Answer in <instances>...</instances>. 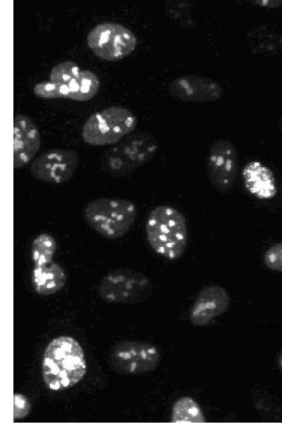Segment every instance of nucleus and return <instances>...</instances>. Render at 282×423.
<instances>
[{
  "instance_id": "obj_1",
  "label": "nucleus",
  "mask_w": 282,
  "mask_h": 423,
  "mask_svg": "<svg viewBox=\"0 0 282 423\" xmlns=\"http://www.w3.org/2000/svg\"><path fill=\"white\" fill-rule=\"evenodd\" d=\"M84 350L69 336L53 338L47 345L42 362V374L49 389L59 391L79 383L87 372Z\"/></svg>"
},
{
  "instance_id": "obj_2",
  "label": "nucleus",
  "mask_w": 282,
  "mask_h": 423,
  "mask_svg": "<svg viewBox=\"0 0 282 423\" xmlns=\"http://www.w3.org/2000/svg\"><path fill=\"white\" fill-rule=\"evenodd\" d=\"M147 240L152 250L168 260L179 259L188 243V223L176 207L161 204L152 209L146 219Z\"/></svg>"
},
{
  "instance_id": "obj_3",
  "label": "nucleus",
  "mask_w": 282,
  "mask_h": 423,
  "mask_svg": "<svg viewBox=\"0 0 282 423\" xmlns=\"http://www.w3.org/2000/svg\"><path fill=\"white\" fill-rule=\"evenodd\" d=\"M158 148V142L152 133H131L102 154L101 168L114 177L126 176L152 159Z\"/></svg>"
},
{
  "instance_id": "obj_4",
  "label": "nucleus",
  "mask_w": 282,
  "mask_h": 423,
  "mask_svg": "<svg viewBox=\"0 0 282 423\" xmlns=\"http://www.w3.org/2000/svg\"><path fill=\"white\" fill-rule=\"evenodd\" d=\"M83 214L89 226L98 234L114 240L130 230L137 217V207L129 200L101 197L89 202Z\"/></svg>"
},
{
  "instance_id": "obj_5",
  "label": "nucleus",
  "mask_w": 282,
  "mask_h": 423,
  "mask_svg": "<svg viewBox=\"0 0 282 423\" xmlns=\"http://www.w3.org/2000/svg\"><path fill=\"white\" fill-rule=\"evenodd\" d=\"M137 119L129 109L112 106L91 114L81 132L82 140L91 145H115L136 128Z\"/></svg>"
},
{
  "instance_id": "obj_6",
  "label": "nucleus",
  "mask_w": 282,
  "mask_h": 423,
  "mask_svg": "<svg viewBox=\"0 0 282 423\" xmlns=\"http://www.w3.org/2000/svg\"><path fill=\"white\" fill-rule=\"evenodd\" d=\"M97 291L99 296L109 303L132 305L149 298L153 293V284L150 278L141 271L119 268L102 278Z\"/></svg>"
},
{
  "instance_id": "obj_7",
  "label": "nucleus",
  "mask_w": 282,
  "mask_h": 423,
  "mask_svg": "<svg viewBox=\"0 0 282 423\" xmlns=\"http://www.w3.org/2000/svg\"><path fill=\"white\" fill-rule=\"evenodd\" d=\"M137 39L125 26L111 22L94 26L87 35L90 49L99 59L116 61L130 55L136 48Z\"/></svg>"
},
{
  "instance_id": "obj_8",
  "label": "nucleus",
  "mask_w": 282,
  "mask_h": 423,
  "mask_svg": "<svg viewBox=\"0 0 282 423\" xmlns=\"http://www.w3.org/2000/svg\"><path fill=\"white\" fill-rule=\"evenodd\" d=\"M108 361L111 368L119 374L138 375L154 371L160 364L161 354L152 343L126 341L111 349Z\"/></svg>"
},
{
  "instance_id": "obj_9",
  "label": "nucleus",
  "mask_w": 282,
  "mask_h": 423,
  "mask_svg": "<svg viewBox=\"0 0 282 423\" xmlns=\"http://www.w3.org/2000/svg\"><path fill=\"white\" fill-rule=\"evenodd\" d=\"M80 164L78 153L68 149H49L32 162V176L49 184H61L69 181Z\"/></svg>"
},
{
  "instance_id": "obj_10",
  "label": "nucleus",
  "mask_w": 282,
  "mask_h": 423,
  "mask_svg": "<svg viewBox=\"0 0 282 423\" xmlns=\"http://www.w3.org/2000/svg\"><path fill=\"white\" fill-rule=\"evenodd\" d=\"M207 170L214 188L222 192L229 191L238 171V152L234 144L226 138L215 140L207 154Z\"/></svg>"
},
{
  "instance_id": "obj_11",
  "label": "nucleus",
  "mask_w": 282,
  "mask_h": 423,
  "mask_svg": "<svg viewBox=\"0 0 282 423\" xmlns=\"http://www.w3.org/2000/svg\"><path fill=\"white\" fill-rule=\"evenodd\" d=\"M170 95L189 103H207L219 100L223 90L217 81L204 75L188 74L174 78L168 85Z\"/></svg>"
},
{
  "instance_id": "obj_12",
  "label": "nucleus",
  "mask_w": 282,
  "mask_h": 423,
  "mask_svg": "<svg viewBox=\"0 0 282 423\" xmlns=\"http://www.w3.org/2000/svg\"><path fill=\"white\" fill-rule=\"evenodd\" d=\"M230 305L231 298L225 288L208 285L197 295L189 312L190 321L195 326H205L226 312Z\"/></svg>"
},
{
  "instance_id": "obj_13",
  "label": "nucleus",
  "mask_w": 282,
  "mask_h": 423,
  "mask_svg": "<svg viewBox=\"0 0 282 423\" xmlns=\"http://www.w3.org/2000/svg\"><path fill=\"white\" fill-rule=\"evenodd\" d=\"M40 145V134L35 122L27 115H16L13 118V168H22L31 162Z\"/></svg>"
},
{
  "instance_id": "obj_14",
  "label": "nucleus",
  "mask_w": 282,
  "mask_h": 423,
  "mask_svg": "<svg viewBox=\"0 0 282 423\" xmlns=\"http://www.w3.org/2000/svg\"><path fill=\"white\" fill-rule=\"evenodd\" d=\"M241 175L245 189L256 198L268 200L276 196L277 188L274 175L259 161L247 162L243 168Z\"/></svg>"
},
{
  "instance_id": "obj_15",
  "label": "nucleus",
  "mask_w": 282,
  "mask_h": 423,
  "mask_svg": "<svg viewBox=\"0 0 282 423\" xmlns=\"http://www.w3.org/2000/svg\"><path fill=\"white\" fill-rule=\"evenodd\" d=\"M31 278L35 291L45 296L59 292L66 283L64 269L54 261L44 266H34Z\"/></svg>"
},
{
  "instance_id": "obj_16",
  "label": "nucleus",
  "mask_w": 282,
  "mask_h": 423,
  "mask_svg": "<svg viewBox=\"0 0 282 423\" xmlns=\"http://www.w3.org/2000/svg\"><path fill=\"white\" fill-rule=\"evenodd\" d=\"M100 80L90 70H81L66 85H60L62 98L86 102L92 99L98 92Z\"/></svg>"
},
{
  "instance_id": "obj_17",
  "label": "nucleus",
  "mask_w": 282,
  "mask_h": 423,
  "mask_svg": "<svg viewBox=\"0 0 282 423\" xmlns=\"http://www.w3.org/2000/svg\"><path fill=\"white\" fill-rule=\"evenodd\" d=\"M247 42L255 53L277 54L282 51V31L259 25L249 31Z\"/></svg>"
},
{
  "instance_id": "obj_18",
  "label": "nucleus",
  "mask_w": 282,
  "mask_h": 423,
  "mask_svg": "<svg viewBox=\"0 0 282 423\" xmlns=\"http://www.w3.org/2000/svg\"><path fill=\"white\" fill-rule=\"evenodd\" d=\"M250 400L259 415L268 421L282 419V403L266 389L253 386L250 390Z\"/></svg>"
},
{
  "instance_id": "obj_19",
  "label": "nucleus",
  "mask_w": 282,
  "mask_h": 423,
  "mask_svg": "<svg viewBox=\"0 0 282 423\" xmlns=\"http://www.w3.org/2000/svg\"><path fill=\"white\" fill-rule=\"evenodd\" d=\"M171 422L173 423H204L206 418L199 403L190 396H182L173 404Z\"/></svg>"
},
{
  "instance_id": "obj_20",
  "label": "nucleus",
  "mask_w": 282,
  "mask_h": 423,
  "mask_svg": "<svg viewBox=\"0 0 282 423\" xmlns=\"http://www.w3.org/2000/svg\"><path fill=\"white\" fill-rule=\"evenodd\" d=\"M57 244L55 238L47 233L38 234L31 244V259L34 266H42L53 262Z\"/></svg>"
},
{
  "instance_id": "obj_21",
  "label": "nucleus",
  "mask_w": 282,
  "mask_h": 423,
  "mask_svg": "<svg viewBox=\"0 0 282 423\" xmlns=\"http://www.w3.org/2000/svg\"><path fill=\"white\" fill-rule=\"evenodd\" d=\"M81 69L78 64L73 61H65L56 64L50 72V81L59 85H66L75 77H76Z\"/></svg>"
},
{
  "instance_id": "obj_22",
  "label": "nucleus",
  "mask_w": 282,
  "mask_h": 423,
  "mask_svg": "<svg viewBox=\"0 0 282 423\" xmlns=\"http://www.w3.org/2000/svg\"><path fill=\"white\" fill-rule=\"evenodd\" d=\"M166 4V11L171 18L182 25H190L192 20L190 4L184 1H171Z\"/></svg>"
},
{
  "instance_id": "obj_23",
  "label": "nucleus",
  "mask_w": 282,
  "mask_h": 423,
  "mask_svg": "<svg viewBox=\"0 0 282 423\" xmlns=\"http://www.w3.org/2000/svg\"><path fill=\"white\" fill-rule=\"evenodd\" d=\"M263 262L269 269L282 272V241L273 244L266 250Z\"/></svg>"
},
{
  "instance_id": "obj_24",
  "label": "nucleus",
  "mask_w": 282,
  "mask_h": 423,
  "mask_svg": "<svg viewBox=\"0 0 282 423\" xmlns=\"http://www.w3.org/2000/svg\"><path fill=\"white\" fill-rule=\"evenodd\" d=\"M36 96L44 99L62 98L60 85L51 81L37 83L33 87Z\"/></svg>"
},
{
  "instance_id": "obj_25",
  "label": "nucleus",
  "mask_w": 282,
  "mask_h": 423,
  "mask_svg": "<svg viewBox=\"0 0 282 423\" xmlns=\"http://www.w3.org/2000/svg\"><path fill=\"white\" fill-rule=\"evenodd\" d=\"M13 400V419L25 418L29 414L31 408L28 398L23 394L15 393Z\"/></svg>"
},
{
  "instance_id": "obj_26",
  "label": "nucleus",
  "mask_w": 282,
  "mask_h": 423,
  "mask_svg": "<svg viewBox=\"0 0 282 423\" xmlns=\"http://www.w3.org/2000/svg\"><path fill=\"white\" fill-rule=\"evenodd\" d=\"M255 4L267 8H275L279 7L282 4V1H270L261 0L254 1Z\"/></svg>"
},
{
  "instance_id": "obj_27",
  "label": "nucleus",
  "mask_w": 282,
  "mask_h": 423,
  "mask_svg": "<svg viewBox=\"0 0 282 423\" xmlns=\"http://www.w3.org/2000/svg\"><path fill=\"white\" fill-rule=\"evenodd\" d=\"M276 365L279 373L282 375V350L277 357Z\"/></svg>"
},
{
  "instance_id": "obj_28",
  "label": "nucleus",
  "mask_w": 282,
  "mask_h": 423,
  "mask_svg": "<svg viewBox=\"0 0 282 423\" xmlns=\"http://www.w3.org/2000/svg\"><path fill=\"white\" fill-rule=\"evenodd\" d=\"M281 127H282V121H281Z\"/></svg>"
}]
</instances>
